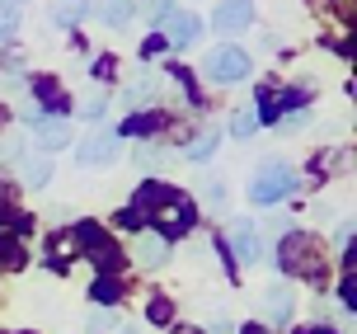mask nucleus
I'll use <instances>...</instances> for the list:
<instances>
[{
    "label": "nucleus",
    "instance_id": "nucleus-1",
    "mask_svg": "<svg viewBox=\"0 0 357 334\" xmlns=\"http://www.w3.org/2000/svg\"><path fill=\"white\" fill-rule=\"evenodd\" d=\"M291 189H296V170H291V165H282V160H268V165H259V170H254L250 198L259 203V208H273V203H282Z\"/></svg>",
    "mask_w": 357,
    "mask_h": 334
},
{
    "label": "nucleus",
    "instance_id": "nucleus-2",
    "mask_svg": "<svg viewBox=\"0 0 357 334\" xmlns=\"http://www.w3.org/2000/svg\"><path fill=\"white\" fill-rule=\"evenodd\" d=\"M5 156L15 160V170H19V179L24 184H33V189H43L47 179H52V156H43V151H29V146H19V141H10L5 146Z\"/></svg>",
    "mask_w": 357,
    "mask_h": 334
},
{
    "label": "nucleus",
    "instance_id": "nucleus-3",
    "mask_svg": "<svg viewBox=\"0 0 357 334\" xmlns=\"http://www.w3.org/2000/svg\"><path fill=\"white\" fill-rule=\"evenodd\" d=\"M207 75H212L216 85H235V80H245L250 75V52H240V48H216L207 57Z\"/></svg>",
    "mask_w": 357,
    "mask_h": 334
},
{
    "label": "nucleus",
    "instance_id": "nucleus-4",
    "mask_svg": "<svg viewBox=\"0 0 357 334\" xmlns=\"http://www.w3.org/2000/svg\"><path fill=\"white\" fill-rule=\"evenodd\" d=\"M155 222H160L155 235H183V231L193 226V203H188V198L165 194L160 203H155Z\"/></svg>",
    "mask_w": 357,
    "mask_h": 334
},
{
    "label": "nucleus",
    "instance_id": "nucleus-5",
    "mask_svg": "<svg viewBox=\"0 0 357 334\" xmlns=\"http://www.w3.org/2000/svg\"><path fill=\"white\" fill-rule=\"evenodd\" d=\"M282 268L287 273H310L315 268V245H310L305 231H291L282 240Z\"/></svg>",
    "mask_w": 357,
    "mask_h": 334
},
{
    "label": "nucleus",
    "instance_id": "nucleus-6",
    "mask_svg": "<svg viewBox=\"0 0 357 334\" xmlns=\"http://www.w3.org/2000/svg\"><path fill=\"white\" fill-rule=\"evenodd\" d=\"M259 316H264V325H287V320H291V287H287V282L264 287V297H259Z\"/></svg>",
    "mask_w": 357,
    "mask_h": 334
},
{
    "label": "nucleus",
    "instance_id": "nucleus-7",
    "mask_svg": "<svg viewBox=\"0 0 357 334\" xmlns=\"http://www.w3.org/2000/svg\"><path fill=\"white\" fill-rule=\"evenodd\" d=\"M132 259L142 268H160L165 259H169V240L155 235V231H146V235H137V245H132Z\"/></svg>",
    "mask_w": 357,
    "mask_h": 334
},
{
    "label": "nucleus",
    "instance_id": "nucleus-8",
    "mask_svg": "<svg viewBox=\"0 0 357 334\" xmlns=\"http://www.w3.org/2000/svg\"><path fill=\"white\" fill-rule=\"evenodd\" d=\"M33 137H38V151H43V156H52L56 146H66V141H71V127L61 123V118H38Z\"/></svg>",
    "mask_w": 357,
    "mask_h": 334
},
{
    "label": "nucleus",
    "instance_id": "nucleus-9",
    "mask_svg": "<svg viewBox=\"0 0 357 334\" xmlns=\"http://www.w3.org/2000/svg\"><path fill=\"white\" fill-rule=\"evenodd\" d=\"M250 19H254L250 0H226V5L216 10V29H221V34H240V29H250Z\"/></svg>",
    "mask_w": 357,
    "mask_h": 334
},
{
    "label": "nucleus",
    "instance_id": "nucleus-10",
    "mask_svg": "<svg viewBox=\"0 0 357 334\" xmlns=\"http://www.w3.org/2000/svg\"><path fill=\"white\" fill-rule=\"evenodd\" d=\"M75 156H80V165H108V160L118 156V137L99 132V137H89L85 146H75Z\"/></svg>",
    "mask_w": 357,
    "mask_h": 334
},
{
    "label": "nucleus",
    "instance_id": "nucleus-11",
    "mask_svg": "<svg viewBox=\"0 0 357 334\" xmlns=\"http://www.w3.org/2000/svg\"><path fill=\"white\" fill-rule=\"evenodd\" d=\"M160 24H165V34H169L174 48H188V43L202 34V19H197V15H165Z\"/></svg>",
    "mask_w": 357,
    "mask_h": 334
},
{
    "label": "nucleus",
    "instance_id": "nucleus-12",
    "mask_svg": "<svg viewBox=\"0 0 357 334\" xmlns=\"http://www.w3.org/2000/svg\"><path fill=\"white\" fill-rule=\"evenodd\" d=\"M231 249H235L240 264H254V259H259V235H254L250 222H235L231 226Z\"/></svg>",
    "mask_w": 357,
    "mask_h": 334
},
{
    "label": "nucleus",
    "instance_id": "nucleus-13",
    "mask_svg": "<svg viewBox=\"0 0 357 334\" xmlns=\"http://www.w3.org/2000/svg\"><path fill=\"white\" fill-rule=\"evenodd\" d=\"M85 15H89V0H52V10H47V19H52L56 29H71Z\"/></svg>",
    "mask_w": 357,
    "mask_h": 334
},
{
    "label": "nucleus",
    "instance_id": "nucleus-14",
    "mask_svg": "<svg viewBox=\"0 0 357 334\" xmlns=\"http://www.w3.org/2000/svg\"><path fill=\"white\" fill-rule=\"evenodd\" d=\"M132 15H137V5H132V0H99V19H104L108 29L132 24Z\"/></svg>",
    "mask_w": 357,
    "mask_h": 334
},
{
    "label": "nucleus",
    "instance_id": "nucleus-15",
    "mask_svg": "<svg viewBox=\"0 0 357 334\" xmlns=\"http://www.w3.org/2000/svg\"><path fill=\"white\" fill-rule=\"evenodd\" d=\"M151 127H160V108H155V113H142V118H127L123 132H127V137H146Z\"/></svg>",
    "mask_w": 357,
    "mask_h": 334
},
{
    "label": "nucleus",
    "instance_id": "nucleus-16",
    "mask_svg": "<svg viewBox=\"0 0 357 334\" xmlns=\"http://www.w3.org/2000/svg\"><path fill=\"white\" fill-rule=\"evenodd\" d=\"M15 24H19V0H0V43L15 34Z\"/></svg>",
    "mask_w": 357,
    "mask_h": 334
},
{
    "label": "nucleus",
    "instance_id": "nucleus-17",
    "mask_svg": "<svg viewBox=\"0 0 357 334\" xmlns=\"http://www.w3.org/2000/svg\"><path fill=\"white\" fill-rule=\"evenodd\" d=\"M137 165H142L146 175H155V170H165V151L160 146H142V151H137Z\"/></svg>",
    "mask_w": 357,
    "mask_h": 334
},
{
    "label": "nucleus",
    "instance_id": "nucleus-18",
    "mask_svg": "<svg viewBox=\"0 0 357 334\" xmlns=\"http://www.w3.org/2000/svg\"><path fill=\"white\" fill-rule=\"evenodd\" d=\"M216 132H202V137L193 141V146H188V160H212V151H216Z\"/></svg>",
    "mask_w": 357,
    "mask_h": 334
},
{
    "label": "nucleus",
    "instance_id": "nucleus-19",
    "mask_svg": "<svg viewBox=\"0 0 357 334\" xmlns=\"http://www.w3.org/2000/svg\"><path fill=\"white\" fill-rule=\"evenodd\" d=\"M254 127H259V113H254V108H245V113L231 123V132H235V137H250Z\"/></svg>",
    "mask_w": 357,
    "mask_h": 334
},
{
    "label": "nucleus",
    "instance_id": "nucleus-20",
    "mask_svg": "<svg viewBox=\"0 0 357 334\" xmlns=\"http://www.w3.org/2000/svg\"><path fill=\"white\" fill-rule=\"evenodd\" d=\"M38 94H43V104H52V108H61L66 104V94L52 85V80H38Z\"/></svg>",
    "mask_w": 357,
    "mask_h": 334
},
{
    "label": "nucleus",
    "instance_id": "nucleus-21",
    "mask_svg": "<svg viewBox=\"0 0 357 334\" xmlns=\"http://www.w3.org/2000/svg\"><path fill=\"white\" fill-rule=\"evenodd\" d=\"M19 259H24V254H19L15 240H0V268H15Z\"/></svg>",
    "mask_w": 357,
    "mask_h": 334
},
{
    "label": "nucleus",
    "instance_id": "nucleus-22",
    "mask_svg": "<svg viewBox=\"0 0 357 334\" xmlns=\"http://www.w3.org/2000/svg\"><path fill=\"white\" fill-rule=\"evenodd\" d=\"M146 94H151V85H146V80H142V85H132V89H123V108H137Z\"/></svg>",
    "mask_w": 357,
    "mask_h": 334
},
{
    "label": "nucleus",
    "instance_id": "nucleus-23",
    "mask_svg": "<svg viewBox=\"0 0 357 334\" xmlns=\"http://www.w3.org/2000/svg\"><path fill=\"white\" fill-rule=\"evenodd\" d=\"M71 249H75V235H56V240H52V254H61V259H66Z\"/></svg>",
    "mask_w": 357,
    "mask_h": 334
},
{
    "label": "nucleus",
    "instance_id": "nucleus-24",
    "mask_svg": "<svg viewBox=\"0 0 357 334\" xmlns=\"http://www.w3.org/2000/svg\"><path fill=\"white\" fill-rule=\"evenodd\" d=\"M94 297H99V301H113V297H118V287H113V282H99V287H94Z\"/></svg>",
    "mask_w": 357,
    "mask_h": 334
},
{
    "label": "nucleus",
    "instance_id": "nucleus-25",
    "mask_svg": "<svg viewBox=\"0 0 357 334\" xmlns=\"http://www.w3.org/2000/svg\"><path fill=\"white\" fill-rule=\"evenodd\" d=\"M151 320H169V301H151Z\"/></svg>",
    "mask_w": 357,
    "mask_h": 334
},
{
    "label": "nucleus",
    "instance_id": "nucleus-26",
    "mask_svg": "<svg viewBox=\"0 0 357 334\" xmlns=\"http://www.w3.org/2000/svg\"><path fill=\"white\" fill-rule=\"evenodd\" d=\"M85 118H104V99H89V104H85Z\"/></svg>",
    "mask_w": 357,
    "mask_h": 334
},
{
    "label": "nucleus",
    "instance_id": "nucleus-27",
    "mask_svg": "<svg viewBox=\"0 0 357 334\" xmlns=\"http://www.w3.org/2000/svg\"><path fill=\"white\" fill-rule=\"evenodd\" d=\"M245 334H264V330H259V325H250V330H245Z\"/></svg>",
    "mask_w": 357,
    "mask_h": 334
},
{
    "label": "nucleus",
    "instance_id": "nucleus-28",
    "mask_svg": "<svg viewBox=\"0 0 357 334\" xmlns=\"http://www.w3.org/2000/svg\"><path fill=\"white\" fill-rule=\"evenodd\" d=\"M310 334H329V330H310Z\"/></svg>",
    "mask_w": 357,
    "mask_h": 334
}]
</instances>
